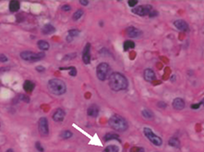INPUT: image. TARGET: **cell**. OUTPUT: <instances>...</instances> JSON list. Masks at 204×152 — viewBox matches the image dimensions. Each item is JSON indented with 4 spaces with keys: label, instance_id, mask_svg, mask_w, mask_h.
Returning a JSON list of instances; mask_svg holds the SVG:
<instances>
[{
    "label": "cell",
    "instance_id": "cell-1",
    "mask_svg": "<svg viewBox=\"0 0 204 152\" xmlns=\"http://www.w3.org/2000/svg\"><path fill=\"white\" fill-rule=\"evenodd\" d=\"M109 86L114 91H121L127 89L128 81L124 75L118 72H114L109 76Z\"/></svg>",
    "mask_w": 204,
    "mask_h": 152
},
{
    "label": "cell",
    "instance_id": "cell-2",
    "mask_svg": "<svg viewBox=\"0 0 204 152\" xmlns=\"http://www.w3.org/2000/svg\"><path fill=\"white\" fill-rule=\"evenodd\" d=\"M48 89L49 91L57 96H60L66 93L67 86L65 82L58 79H52L48 81Z\"/></svg>",
    "mask_w": 204,
    "mask_h": 152
},
{
    "label": "cell",
    "instance_id": "cell-3",
    "mask_svg": "<svg viewBox=\"0 0 204 152\" xmlns=\"http://www.w3.org/2000/svg\"><path fill=\"white\" fill-rule=\"evenodd\" d=\"M108 124L111 128H113L117 132H125L128 128V124L127 120L119 115H114L109 119Z\"/></svg>",
    "mask_w": 204,
    "mask_h": 152
},
{
    "label": "cell",
    "instance_id": "cell-4",
    "mask_svg": "<svg viewBox=\"0 0 204 152\" xmlns=\"http://www.w3.org/2000/svg\"><path fill=\"white\" fill-rule=\"evenodd\" d=\"M20 56H21V58L23 59L24 61L37 62V61H41L42 59H44L45 57V53H44V52L34 53V52H31V51H24V52L21 53Z\"/></svg>",
    "mask_w": 204,
    "mask_h": 152
},
{
    "label": "cell",
    "instance_id": "cell-5",
    "mask_svg": "<svg viewBox=\"0 0 204 152\" xmlns=\"http://www.w3.org/2000/svg\"><path fill=\"white\" fill-rule=\"evenodd\" d=\"M110 66L107 63L103 62L100 63L97 67H96V75L99 80L104 81L107 78H109L110 76Z\"/></svg>",
    "mask_w": 204,
    "mask_h": 152
},
{
    "label": "cell",
    "instance_id": "cell-6",
    "mask_svg": "<svg viewBox=\"0 0 204 152\" xmlns=\"http://www.w3.org/2000/svg\"><path fill=\"white\" fill-rule=\"evenodd\" d=\"M143 133L145 137L150 140L151 143H153V145L157 146V147H161L163 145V139L158 137L157 135H155L154 133L153 132V130L149 127H145L143 129Z\"/></svg>",
    "mask_w": 204,
    "mask_h": 152
},
{
    "label": "cell",
    "instance_id": "cell-7",
    "mask_svg": "<svg viewBox=\"0 0 204 152\" xmlns=\"http://www.w3.org/2000/svg\"><path fill=\"white\" fill-rule=\"evenodd\" d=\"M153 10V7L151 5H141V6H138L134 8H132V13L140 16V17H144V16H149V14L151 13V11Z\"/></svg>",
    "mask_w": 204,
    "mask_h": 152
},
{
    "label": "cell",
    "instance_id": "cell-8",
    "mask_svg": "<svg viewBox=\"0 0 204 152\" xmlns=\"http://www.w3.org/2000/svg\"><path fill=\"white\" fill-rule=\"evenodd\" d=\"M38 130L42 137H47L49 135V125L46 117H41L38 121Z\"/></svg>",
    "mask_w": 204,
    "mask_h": 152
},
{
    "label": "cell",
    "instance_id": "cell-9",
    "mask_svg": "<svg viewBox=\"0 0 204 152\" xmlns=\"http://www.w3.org/2000/svg\"><path fill=\"white\" fill-rule=\"evenodd\" d=\"M90 44H87L82 52V60L85 65H89L90 63Z\"/></svg>",
    "mask_w": 204,
    "mask_h": 152
},
{
    "label": "cell",
    "instance_id": "cell-10",
    "mask_svg": "<svg viewBox=\"0 0 204 152\" xmlns=\"http://www.w3.org/2000/svg\"><path fill=\"white\" fill-rule=\"evenodd\" d=\"M66 116V112L62 109H57L52 115V118L54 122H62L64 121Z\"/></svg>",
    "mask_w": 204,
    "mask_h": 152
},
{
    "label": "cell",
    "instance_id": "cell-11",
    "mask_svg": "<svg viewBox=\"0 0 204 152\" xmlns=\"http://www.w3.org/2000/svg\"><path fill=\"white\" fill-rule=\"evenodd\" d=\"M143 77H144V79L147 81V82H153V80L156 79V76H155V73L153 69L151 68H147L144 70V73H143Z\"/></svg>",
    "mask_w": 204,
    "mask_h": 152
},
{
    "label": "cell",
    "instance_id": "cell-12",
    "mask_svg": "<svg viewBox=\"0 0 204 152\" xmlns=\"http://www.w3.org/2000/svg\"><path fill=\"white\" fill-rule=\"evenodd\" d=\"M127 35L130 38H139L141 35V31L136 27H128L127 29Z\"/></svg>",
    "mask_w": 204,
    "mask_h": 152
},
{
    "label": "cell",
    "instance_id": "cell-13",
    "mask_svg": "<svg viewBox=\"0 0 204 152\" xmlns=\"http://www.w3.org/2000/svg\"><path fill=\"white\" fill-rule=\"evenodd\" d=\"M174 25L180 31H188L189 29V24L186 21H183V20H177V21H176L174 22Z\"/></svg>",
    "mask_w": 204,
    "mask_h": 152
},
{
    "label": "cell",
    "instance_id": "cell-14",
    "mask_svg": "<svg viewBox=\"0 0 204 152\" xmlns=\"http://www.w3.org/2000/svg\"><path fill=\"white\" fill-rule=\"evenodd\" d=\"M99 107L96 104H91L88 109H87V115L90 117H97L99 115Z\"/></svg>",
    "mask_w": 204,
    "mask_h": 152
},
{
    "label": "cell",
    "instance_id": "cell-15",
    "mask_svg": "<svg viewBox=\"0 0 204 152\" xmlns=\"http://www.w3.org/2000/svg\"><path fill=\"white\" fill-rule=\"evenodd\" d=\"M173 108L175 110H178V111H181L185 108V106H186V104H185V102L183 99L181 98H176L174 101H173Z\"/></svg>",
    "mask_w": 204,
    "mask_h": 152
},
{
    "label": "cell",
    "instance_id": "cell-16",
    "mask_svg": "<svg viewBox=\"0 0 204 152\" xmlns=\"http://www.w3.org/2000/svg\"><path fill=\"white\" fill-rule=\"evenodd\" d=\"M34 88H35V84L32 81H31V80H26L24 82V84H23V89L28 93L32 92V90L34 89Z\"/></svg>",
    "mask_w": 204,
    "mask_h": 152
},
{
    "label": "cell",
    "instance_id": "cell-17",
    "mask_svg": "<svg viewBox=\"0 0 204 152\" xmlns=\"http://www.w3.org/2000/svg\"><path fill=\"white\" fill-rule=\"evenodd\" d=\"M37 46H38V48L41 50V51H47L49 48H50V44H48V42L44 41V40H40L38 41V43H37Z\"/></svg>",
    "mask_w": 204,
    "mask_h": 152
},
{
    "label": "cell",
    "instance_id": "cell-18",
    "mask_svg": "<svg viewBox=\"0 0 204 152\" xmlns=\"http://www.w3.org/2000/svg\"><path fill=\"white\" fill-rule=\"evenodd\" d=\"M79 34H80V31H79V30H77V29L70 30V31H68V34H67V41L68 43L71 42V41L74 39V37H77Z\"/></svg>",
    "mask_w": 204,
    "mask_h": 152
},
{
    "label": "cell",
    "instance_id": "cell-19",
    "mask_svg": "<svg viewBox=\"0 0 204 152\" xmlns=\"http://www.w3.org/2000/svg\"><path fill=\"white\" fill-rule=\"evenodd\" d=\"M21 8L20 2L16 1V0H12V1L9 3V10L11 12H17Z\"/></svg>",
    "mask_w": 204,
    "mask_h": 152
},
{
    "label": "cell",
    "instance_id": "cell-20",
    "mask_svg": "<svg viewBox=\"0 0 204 152\" xmlns=\"http://www.w3.org/2000/svg\"><path fill=\"white\" fill-rule=\"evenodd\" d=\"M43 33L44 34H52V33H54V31H55V28L53 26V25H51V24H46V25H44V27H43Z\"/></svg>",
    "mask_w": 204,
    "mask_h": 152
},
{
    "label": "cell",
    "instance_id": "cell-21",
    "mask_svg": "<svg viewBox=\"0 0 204 152\" xmlns=\"http://www.w3.org/2000/svg\"><path fill=\"white\" fill-rule=\"evenodd\" d=\"M141 113H142V116H143L145 119L152 120V119L154 118V113H153L151 110H142Z\"/></svg>",
    "mask_w": 204,
    "mask_h": 152
},
{
    "label": "cell",
    "instance_id": "cell-22",
    "mask_svg": "<svg viewBox=\"0 0 204 152\" xmlns=\"http://www.w3.org/2000/svg\"><path fill=\"white\" fill-rule=\"evenodd\" d=\"M104 141H109V140H114V139H119V136L117 134H115V133H107V134L104 135Z\"/></svg>",
    "mask_w": 204,
    "mask_h": 152
},
{
    "label": "cell",
    "instance_id": "cell-23",
    "mask_svg": "<svg viewBox=\"0 0 204 152\" xmlns=\"http://www.w3.org/2000/svg\"><path fill=\"white\" fill-rule=\"evenodd\" d=\"M168 145L170 147H176V148H179L180 147V141L176 137H171L168 140Z\"/></svg>",
    "mask_w": 204,
    "mask_h": 152
},
{
    "label": "cell",
    "instance_id": "cell-24",
    "mask_svg": "<svg viewBox=\"0 0 204 152\" xmlns=\"http://www.w3.org/2000/svg\"><path fill=\"white\" fill-rule=\"evenodd\" d=\"M123 48H124V51H126V52L130 49H133V48H135V43L131 40H127L124 43Z\"/></svg>",
    "mask_w": 204,
    "mask_h": 152
},
{
    "label": "cell",
    "instance_id": "cell-25",
    "mask_svg": "<svg viewBox=\"0 0 204 152\" xmlns=\"http://www.w3.org/2000/svg\"><path fill=\"white\" fill-rule=\"evenodd\" d=\"M72 136H73L72 132L69 131V130H64V131L61 132V134H60V137L62 139H68V138L72 137Z\"/></svg>",
    "mask_w": 204,
    "mask_h": 152
},
{
    "label": "cell",
    "instance_id": "cell-26",
    "mask_svg": "<svg viewBox=\"0 0 204 152\" xmlns=\"http://www.w3.org/2000/svg\"><path fill=\"white\" fill-rule=\"evenodd\" d=\"M60 70H68V74L71 77H75L77 75V69L74 66H69V67H61Z\"/></svg>",
    "mask_w": 204,
    "mask_h": 152
},
{
    "label": "cell",
    "instance_id": "cell-27",
    "mask_svg": "<svg viewBox=\"0 0 204 152\" xmlns=\"http://www.w3.org/2000/svg\"><path fill=\"white\" fill-rule=\"evenodd\" d=\"M103 152H119V149L117 146L115 145H110L108 147H106Z\"/></svg>",
    "mask_w": 204,
    "mask_h": 152
},
{
    "label": "cell",
    "instance_id": "cell-28",
    "mask_svg": "<svg viewBox=\"0 0 204 152\" xmlns=\"http://www.w3.org/2000/svg\"><path fill=\"white\" fill-rule=\"evenodd\" d=\"M82 15H83V10L82 9H78L75 13L73 14V17H72L73 21H78V20H80V18L82 17Z\"/></svg>",
    "mask_w": 204,
    "mask_h": 152
},
{
    "label": "cell",
    "instance_id": "cell-29",
    "mask_svg": "<svg viewBox=\"0 0 204 152\" xmlns=\"http://www.w3.org/2000/svg\"><path fill=\"white\" fill-rule=\"evenodd\" d=\"M35 147H36V149L38 150L39 152H44V148L43 147V146L41 145L40 142H36L35 143Z\"/></svg>",
    "mask_w": 204,
    "mask_h": 152
},
{
    "label": "cell",
    "instance_id": "cell-30",
    "mask_svg": "<svg viewBox=\"0 0 204 152\" xmlns=\"http://www.w3.org/2000/svg\"><path fill=\"white\" fill-rule=\"evenodd\" d=\"M131 152H145V150L141 147H132Z\"/></svg>",
    "mask_w": 204,
    "mask_h": 152
},
{
    "label": "cell",
    "instance_id": "cell-31",
    "mask_svg": "<svg viewBox=\"0 0 204 152\" xmlns=\"http://www.w3.org/2000/svg\"><path fill=\"white\" fill-rule=\"evenodd\" d=\"M20 99H21V101L25 102H30V98H29V96H26V95H24V94L20 95Z\"/></svg>",
    "mask_w": 204,
    "mask_h": 152
},
{
    "label": "cell",
    "instance_id": "cell-32",
    "mask_svg": "<svg viewBox=\"0 0 204 152\" xmlns=\"http://www.w3.org/2000/svg\"><path fill=\"white\" fill-rule=\"evenodd\" d=\"M138 4V1L137 0H129L128 1V6L131 7V8H135V6Z\"/></svg>",
    "mask_w": 204,
    "mask_h": 152
},
{
    "label": "cell",
    "instance_id": "cell-33",
    "mask_svg": "<svg viewBox=\"0 0 204 152\" xmlns=\"http://www.w3.org/2000/svg\"><path fill=\"white\" fill-rule=\"evenodd\" d=\"M8 61V57L5 55V54H0V62L2 63H5Z\"/></svg>",
    "mask_w": 204,
    "mask_h": 152
},
{
    "label": "cell",
    "instance_id": "cell-34",
    "mask_svg": "<svg viewBox=\"0 0 204 152\" xmlns=\"http://www.w3.org/2000/svg\"><path fill=\"white\" fill-rule=\"evenodd\" d=\"M158 16V12L155 11V10H152L151 13L149 14V17L150 18H153V17H157Z\"/></svg>",
    "mask_w": 204,
    "mask_h": 152
},
{
    "label": "cell",
    "instance_id": "cell-35",
    "mask_svg": "<svg viewBox=\"0 0 204 152\" xmlns=\"http://www.w3.org/2000/svg\"><path fill=\"white\" fill-rule=\"evenodd\" d=\"M70 9H71V8H70L69 5H64V6H62V10L63 11H69Z\"/></svg>",
    "mask_w": 204,
    "mask_h": 152
},
{
    "label": "cell",
    "instance_id": "cell-36",
    "mask_svg": "<svg viewBox=\"0 0 204 152\" xmlns=\"http://www.w3.org/2000/svg\"><path fill=\"white\" fill-rule=\"evenodd\" d=\"M157 106H158L159 108H163V109H164V108L166 107V103H165V102H158V104H157Z\"/></svg>",
    "mask_w": 204,
    "mask_h": 152
},
{
    "label": "cell",
    "instance_id": "cell-37",
    "mask_svg": "<svg viewBox=\"0 0 204 152\" xmlns=\"http://www.w3.org/2000/svg\"><path fill=\"white\" fill-rule=\"evenodd\" d=\"M200 106H201V103H200V102H199V103L192 104V105H191V108H192V109H194V110H197V109H199Z\"/></svg>",
    "mask_w": 204,
    "mask_h": 152
},
{
    "label": "cell",
    "instance_id": "cell-38",
    "mask_svg": "<svg viewBox=\"0 0 204 152\" xmlns=\"http://www.w3.org/2000/svg\"><path fill=\"white\" fill-rule=\"evenodd\" d=\"M44 70H45V68L44 66H36V71H38V72H44Z\"/></svg>",
    "mask_w": 204,
    "mask_h": 152
},
{
    "label": "cell",
    "instance_id": "cell-39",
    "mask_svg": "<svg viewBox=\"0 0 204 152\" xmlns=\"http://www.w3.org/2000/svg\"><path fill=\"white\" fill-rule=\"evenodd\" d=\"M80 3H81V5H83V6H88L89 5V2L85 1V0H81Z\"/></svg>",
    "mask_w": 204,
    "mask_h": 152
},
{
    "label": "cell",
    "instance_id": "cell-40",
    "mask_svg": "<svg viewBox=\"0 0 204 152\" xmlns=\"http://www.w3.org/2000/svg\"><path fill=\"white\" fill-rule=\"evenodd\" d=\"M6 152H14V151H13V149H11V148H9V149H8V150H7V151H6Z\"/></svg>",
    "mask_w": 204,
    "mask_h": 152
},
{
    "label": "cell",
    "instance_id": "cell-41",
    "mask_svg": "<svg viewBox=\"0 0 204 152\" xmlns=\"http://www.w3.org/2000/svg\"><path fill=\"white\" fill-rule=\"evenodd\" d=\"M200 103H201V105H203V106H204V98L202 99V101L200 102Z\"/></svg>",
    "mask_w": 204,
    "mask_h": 152
}]
</instances>
